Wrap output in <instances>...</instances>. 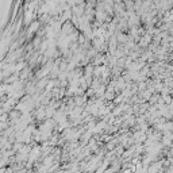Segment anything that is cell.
I'll list each match as a JSON object with an SVG mask.
<instances>
[{
  "label": "cell",
  "mask_w": 173,
  "mask_h": 173,
  "mask_svg": "<svg viewBox=\"0 0 173 173\" xmlns=\"http://www.w3.org/2000/svg\"><path fill=\"white\" fill-rule=\"evenodd\" d=\"M160 127H162V128H164L165 126H164V124H162V126H160ZM167 127H168V128H171V123H168V124H167Z\"/></svg>",
  "instance_id": "2"
},
{
  "label": "cell",
  "mask_w": 173,
  "mask_h": 173,
  "mask_svg": "<svg viewBox=\"0 0 173 173\" xmlns=\"http://www.w3.org/2000/svg\"><path fill=\"white\" fill-rule=\"evenodd\" d=\"M38 26H39V23H38V22H34L33 25L30 26L29 31H30V33H34V31H37V29H38Z\"/></svg>",
  "instance_id": "1"
}]
</instances>
